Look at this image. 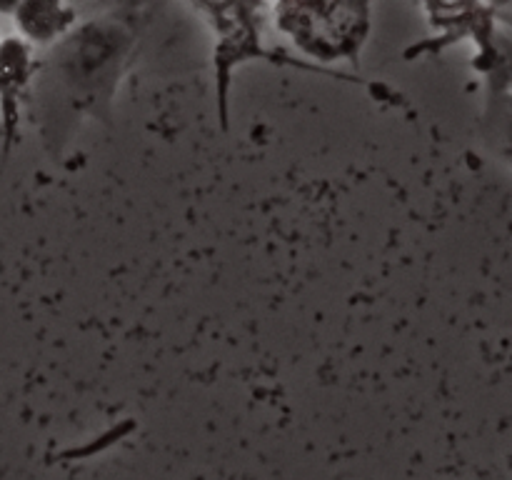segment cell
<instances>
[{
	"label": "cell",
	"instance_id": "obj_1",
	"mask_svg": "<svg viewBox=\"0 0 512 480\" xmlns=\"http://www.w3.org/2000/svg\"><path fill=\"white\" fill-rule=\"evenodd\" d=\"M20 0H0V10H13L18 8Z\"/></svg>",
	"mask_w": 512,
	"mask_h": 480
}]
</instances>
